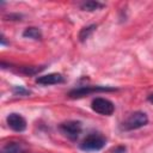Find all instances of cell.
I'll use <instances>...</instances> for the list:
<instances>
[{
  "instance_id": "9c48e42d",
  "label": "cell",
  "mask_w": 153,
  "mask_h": 153,
  "mask_svg": "<svg viewBox=\"0 0 153 153\" xmlns=\"http://www.w3.org/2000/svg\"><path fill=\"white\" fill-rule=\"evenodd\" d=\"M10 66H11L10 68L13 69L14 72L20 73V74L26 75V76L36 75L45 68V66H16V67H12V65H10Z\"/></svg>"
},
{
  "instance_id": "5bb4252c",
  "label": "cell",
  "mask_w": 153,
  "mask_h": 153,
  "mask_svg": "<svg viewBox=\"0 0 153 153\" xmlns=\"http://www.w3.org/2000/svg\"><path fill=\"white\" fill-rule=\"evenodd\" d=\"M22 18H23V16L18 14V13H10L4 17L5 20H22Z\"/></svg>"
},
{
  "instance_id": "7a4b0ae2",
  "label": "cell",
  "mask_w": 153,
  "mask_h": 153,
  "mask_svg": "<svg viewBox=\"0 0 153 153\" xmlns=\"http://www.w3.org/2000/svg\"><path fill=\"white\" fill-rule=\"evenodd\" d=\"M147 123H148V116L143 111H134L121 123V129L124 131L136 130L147 126Z\"/></svg>"
},
{
  "instance_id": "3957f363",
  "label": "cell",
  "mask_w": 153,
  "mask_h": 153,
  "mask_svg": "<svg viewBox=\"0 0 153 153\" xmlns=\"http://www.w3.org/2000/svg\"><path fill=\"white\" fill-rule=\"evenodd\" d=\"M116 90L117 88L109 87V86H80V87H76L69 91L68 97L72 99H78V98H82L85 96H88L96 92H112Z\"/></svg>"
},
{
  "instance_id": "ba28073f",
  "label": "cell",
  "mask_w": 153,
  "mask_h": 153,
  "mask_svg": "<svg viewBox=\"0 0 153 153\" xmlns=\"http://www.w3.org/2000/svg\"><path fill=\"white\" fill-rule=\"evenodd\" d=\"M27 147L20 141H8L0 148V153H26Z\"/></svg>"
},
{
  "instance_id": "9a60e30c",
  "label": "cell",
  "mask_w": 153,
  "mask_h": 153,
  "mask_svg": "<svg viewBox=\"0 0 153 153\" xmlns=\"http://www.w3.org/2000/svg\"><path fill=\"white\" fill-rule=\"evenodd\" d=\"M127 152V147L126 146H117L112 149L111 153H126Z\"/></svg>"
},
{
  "instance_id": "5b68a950",
  "label": "cell",
  "mask_w": 153,
  "mask_h": 153,
  "mask_svg": "<svg viewBox=\"0 0 153 153\" xmlns=\"http://www.w3.org/2000/svg\"><path fill=\"white\" fill-rule=\"evenodd\" d=\"M91 108L94 112L103 115V116H111L115 111V105L111 100L103 98V97H97L92 100Z\"/></svg>"
},
{
  "instance_id": "30bf717a",
  "label": "cell",
  "mask_w": 153,
  "mask_h": 153,
  "mask_svg": "<svg viewBox=\"0 0 153 153\" xmlns=\"http://www.w3.org/2000/svg\"><path fill=\"white\" fill-rule=\"evenodd\" d=\"M23 37L39 41V39H42L43 35H42V32H41V30L38 27H36V26H29V27H26L23 31Z\"/></svg>"
},
{
  "instance_id": "8fae6325",
  "label": "cell",
  "mask_w": 153,
  "mask_h": 153,
  "mask_svg": "<svg viewBox=\"0 0 153 153\" xmlns=\"http://www.w3.org/2000/svg\"><path fill=\"white\" fill-rule=\"evenodd\" d=\"M103 7H105L104 4L99 2V1H94V0H90V1H85L80 5V8L82 11H87V12H93V11H98L102 10Z\"/></svg>"
},
{
  "instance_id": "2e32d148",
  "label": "cell",
  "mask_w": 153,
  "mask_h": 153,
  "mask_svg": "<svg viewBox=\"0 0 153 153\" xmlns=\"http://www.w3.org/2000/svg\"><path fill=\"white\" fill-rule=\"evenodd\" d=\"M147 100H148L151 104H153V93H152V94H149V96L147 97Z\"/></svg>"
},
{
  "instance_id": "6da1fadb",
  "label": "cell",
  "mask_w": 153,
  "mask_h": 153,
  "mask_svg": "<svg viewBox=\"0 0 153 153\" xmlns=\"http://www.w3.org/2000/svg\"><path fill=\"white\" fill-rule=\"evenodd\" d=\"M106 145V137L100 133H91L84 137V140L80 142L79 147L80 149L85 152H97L105 147Z\"/></svg>"
},
{
  "instance_id": "8992f818",
  "label": "cell",
  "mask_w": 153,
  "mask_h": 153,
  "mask_svg": "<svg viewBox=\"0 0 153 153\" xmlns=\"http://www.w3.org/2000/svg\"><path fill=\"white\" fill-rule=\"evenodd\" d=\"M6 123L13 131L17 133H22L26 129V120L20 114L17 112H11L10 115H7Z\"/></svg>"
},
{
  "instance_id": "4fadbf2b",
  "label": "cell",
  "mask_w": 153,
  "mask_h": 153,
  "mask_svg": "<svg viewBox=\"0 0 153 153\" xmlns=\"http://www.w3.org/2000/svg\"><path fill=\"white\" fill-rule=\"evenodd\" d=\"M12 92H13L14 96H23V97H26V96L31 94V91L23 87V86H14L12 88Z\"/></svg>"
},
{
  "instance_id": "52a82bcc",
  "label": "cell",
  "mask_w": 153,
  "mask_h": 153,
  "mask_svg": "<svg viewBox=\"0 0 153 153\" xmlns=\"http://www.w3.org/2000/svg\"><path fill=\"white\" fill-rule=\"evenodd\" d=\"M36 82L39 85H43V86H49V85H56V84L65 82V78L60 73H49L45 75L37 76Z\"/></svg>"
},
{
  "instance_id": "277c9868",
  "label": "cell",
  "mask_w": 153,
  "mask_h": 153,
  "mask_svg": "<svg viewBox=\"0 0 153 153\" xmlns=\"http://www.w3.org/2000/svg\"><path fill=\"white\" fill-rule=\"evenodd\" d=\"M59 129L67 139L74 141L79 137L82 130V124L79 121H67V122H62L59 126Z\"/></svg>"
},
{
  "instance_id": "7c38bea8",
  "label": "cell",
  "mask_w": 153,
  "mask_h": 153,
  "mask_svg": "<svg viewBox=\"0 0 153 153\" xmlns=\"http://www.w3.org/2000/svg\"><path fill=\"white\" fill-rule=\"evenodd\" d=\"M96 29H97V25L96 24H91V25L84 26L80 30V32H79V41L80 42H85L87 38H90V36L94 32Z\"/></svg>"
}]
</instances>
